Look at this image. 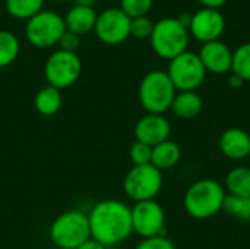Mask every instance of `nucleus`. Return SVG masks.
Returning a JSON list of instances; mask_svg holds the SVG:
<instances>
[{
	"label": "nucleus",
	"mask_w": 250,
	"mask_h": 249,
	"mask_svg": "<svg viewBox=\"0 0 250 249\" xmlns=\"http://www.w3.org/2000/svg\"><path fill=\"white\" fill-rule=\"evenodd\" d=\"M91 238L101 245L114 247L125 242L132 233V208L117 200L97 203L88 214Z\"/></svg>",
	"instance_id": "f257e3e1"
},
{
	"label": "nucleus",
	"mask_w": 250,
	"mask_h": 249,
	"mask_svg": "<svg viewBox=\"0 0 250 249\" xmlns=\"http://www.w3.org/2000/svg\"><path fill=\"white\" fill-rule=\"evenodd\" d=\"M226 197L227 194L221 183L214 179H201L188 188L185 208L190 217L207 220L223 210Z\"/></svg>",
	"instance_id": "f03ea898"
},
{
	"label": "nucleus",
	"mask_w": 250,
	"mask_h": 249,
	"mask_svg": "<svg viewBox=\"0 0 250 249\" xmlns=\"http://www.w3.org/2000/svg\"><path fill=\"white\" fill-rule=\"evenodd\" d=\"M176 87L164 70L148 72L139 84V101L151 114H164L171 109Z\"/></svg>",
	"instance_id": "7ed1b4c3"
},
{
	"label": "nucleus",
	"mask_w": 250,
	"mask_h": 249,
	"mask_svg": "<svg viewBox=\"0 0 250 249\" xmlns=\"http://www.w3.org/2000/svg\"><path fill=\"white\" fill-rule=\"evenodd\" d=\"M149 41L157 56L166 60H173L188 51L189 29L183 26L177 18H163L154 23Z\"/></svg>",
	"instance_id": "20e7f679"
},
{
	"label": "nucleus",
	"mask_w": 250,
	"mask_h": 249,
	"mask_svg": "<svg viewBox=\"0 0 250 249\" xmlns=\"http://www.w3.org/2000/svg\"><path fill=\"white\" fill-rule=\"evenodd\" d=\"M50 238L60 249H76L91 239L89 219L79 210L60 214L50 227Z\"/></svg>",
	"instance_id": "39448f33"
},
{
	"label": "nucleus",
	"mask_w": 250,
	"mask_h": 249,
	"mask_svg": "<svg viewBox=\"0 0 250 249\" xmlns=\"http://www.w3.org/2000/svg\"><path fill=\"white\" fill-rule=\"evenodd\" d=\"M66 31L64 19L57 12L41 10L26 21L25 37L28 43L37 48H50L59 44L63 32Z\"/></svg>",
	"instance_id": "423d86ee"
},
{
	"label": "nucleus",
	"mask_w": 250,
	"mask_h": 249,
	"mask_svg": "<svg viewBox=\"0 0 250 249\" xmlns=\"http://www.w3.org/2000/svg\"><path fill=\"white\" fill-rule=\"evenodd\" d=\"M163 188V173L152 164L133 166L125 176L123 191L125 194L136 201L154 200Z\"/></svg>",
	"instance_id": "0eeeda50"
},
{
	"label": "nucleus",
	"mask_w": 250,
	"mask_h": 249,
	"mask_svg": "<svg viewBox=\"0 0 250 249\" xmlns=\"http://www.w3.org/2000/svg\"><path fill=\"white\" fill-rule=\"evenodd\" d=\"M82 73V62L76 53L57 50L48 56L44 65V75L48 85L64 90L72 87Z\"/></svg>",
	"instance_id": "6e6552de"
},
{
	"label": "nucleus",
	"mask_w": 250,
	"mask_h": 249,
	"mask_svg": "<svg viewBox=\"0 0 250 249\" xmlns=\"http://www.w3.org/2000/svg\"><path fill=\"white\" fill-rule=\"evenodd\" d=\"M167 75L179 91H196L207 78V70L196 53L185 51L170 60Z\"/></svg>",
	"instance_id": "1a4fd4ad"
},
{
	"label": "nucleus",
	"mask_w": 250,
	"mask_h": 249,
	"mask_svg": "<svg viewBox=\"0 0 250 249\" xmlns=\"http://www.w3.org/2000/svg\"><path fill=\"white\" fill-rule=\"evenodd\" d=\"M130 18L120 7H108L97 16V38L107 45H119L130 37Z\"/></svg>",
	"instance_id": "9d476101"
},
{
	"label": "nucleus",
	"mask_w": 250,
	"mask_h": 249,
	"mask_svg": "<svg viewBox=\"0 0 250 249\" xmlns=\"http://www.w3.org/2000/svg\"><path fill=\"white\" fill-rule=\"evenodd\" d=\"M132 226L133 232L144 239L152 236H166V213L154 200L136 203L132 207Z\"/></svg>",
	"instance_id": "9b49d317"
},
{
	"label": "nucleus",
	"mask_w": 250,
	"mask_h": 249,
	"mask_svg": "<svg viewBox=\"0 0 250 249\" xmlns=\"http://www.w3.org/2000/svg\"><path fill=\"white\" fill-rule=\"evenodd\" d=\"M226 29V19L217 9H201L192 15L189 34L201 43H211L220 40Z\"/></svg>",
	"instance_id": "f8f14e48"
},
{
	"label": "nucleus",
	"mask_w": 250,
	"mask_h": 249,
	"mask_svg": "<svg viewBox=\"0 0 250 249\" xmlns=\"http://www.w3.org/2000/svg\"><path fill=\"white\" fill-rule=\"evenodd\" d=\"M171 125L164 114H151L141 117L135 125V138L149 147H155L170 138Z\"/></svg>",
	"instance_id": "ddd939ff"
},
{
	"label": "nucleus",
	"mask_w": 250,
	"mask_h": 249,
	"mask_svg": "<svg viewBox=\"0 0 250 249\" xmlns=\"http://www.w3.org/2000/svg\"><path fill=\"white\" fill-rule=\"evenodd\" d=\"M198 56L207 72L215 75H224L227 72H231L233 51L226 43L220 40L202 44Z\"/></svg>",
	"instance_id": "4468645a"
},
{
	"label": "nucleus",
	"mask_w": 250,
	"mask_h": 249,
	"mask_svg": "<svg viewBox=\"0 0 250 249\" xmlns=\"http://www.w3.org/2000/svg\"><path fill=\"white\" fill-rule=\"evenodd\" d=\"M220 151L230 160H243L250 156V135L240 128L226 129L218 142Z\"/></svg>",
	"instance_id": "2eb2a0df"
},
{
	"label": "nucleus",
	"mask_w": 250,
	"mask_h": 249,
	"mask_svg": "<svg viewBox=\"0 0 250 249\" xmlns=\"http://www.w3.org/2000/svg\"><path fill=\"white\" fill-rule=\"evenodd\" d=\"M97 12L94 7H85V6H78L75 4L70 7L66 13L64 19V26L66 31H70L76 35H86L91 31H94L95 23H97Z\"/></svg>",
	"instance_id": "dca6fc26"
},
{
	"label": "nucleus",
	"mask_w": 250,
	"mask_h": 249,
	"mask_svg": "<svg viewBox=\"0 0 250 249\" xmlns=\"http://www.w3.org/2000/svg\"><path fill=\"white\" fill-rule=\"evenodd\" d=\"M202 107H204L202 97L196 91H180L179 94H176L171 104L173 113L180 119H186V120L196 117L202 112Z\"/></svg>",
	"instance_id": "f3484780"
},
{
	"label": "nucleus",
	"mask_w": 250,
	"mask_h": 249,
	"mask_svg": "<svg viewBox=\"0 0 250 249\" xmlns=\"http://www.w3.org/2000/svg\"><path fill=\"white\" fill-rule=\"evenodd\" d=\"M182 158V150L180 147L167 139L155 147H152V157H151V164L157 167L158 170H168L174 167Z\"/></svg>",
	"instance_id": "a211bd4d"
},
{
	"label": "nucleus",
	"mask_w": 250,
	"mask_h": 249,
	"mask_svg": "<svg viewBox=\"0 0 250 249\" xmlns=\"http://www.w3.org/2000/svg\"><path fill=\"white\" fill-rule=\"evenodd\" d=\"M62 92L60 90L51 87V85H47L44 88H41L35 98H34V106H35V110L42 114V116H53L56 114L60 107H62Z\"/></svg>",
	"instance_id": "6ab92c4d"
},
{
	"label": "nucleus",
	"mask_w": 250,
	"mask_h": 249,
	"mask_svg": "<svg viewBox=\"0 0 250 249\" xmlns=\"http://www.w3.org/2000/svg\"><path fill=\"white\" fill-rule=\"evenodd\" d=\"M224 189L229 195L250 198V167H234L226 176Z\"/></svg>",
	"instance_id": "aec40b11"
},
{
	"label": "nucleus",
	"mask_w": 250,
	"mask_h": 249,
	"mask_svg": "<svg viewBox=\"0 0 250 249\" xmlns=\"http://www.w3.org/2000/svg\"><path fill=\"white\" fill-rule=\"evenodd\" d=\"M7 13L19 21H28L44 7V0H4Z\"/></svg>",
	"instance_id": "412c9836"
},
{
	"label": "nucleus",
	"mask_w": 250,
	"mask_h": 249,
	"mask_svg": "<svg viewBox=\"0 0 250 249\" xmlns=\"http://www.w3.org/2000/svg\"><path fill=\"white\" fill-rule=\"evenodd\" d=\"M21 50L19 40L15 34L6 29H0V69L12 65Z\"/></svg>",
	"instance_id": "4be33fe9"
},
{
	"label": "nucleus",
	"mask_w": 250,
	"mask_h": 249,
	"mask_svg": "<svg viewBox=\"0 0 250 249\" xmlns=\"http://www.w3.org/2000/svg\"><path fill=\"white\" fill-rule=\"evenodd\" d=\"M223 210L234 219H239L242 222H250V198L227 194L223 204Z\"/></svg>",
	"instance_id": "5701e85b"
},
{
	"label": "nucleus",
	"mask_w": 250,
	"mask_h": 249,
	"mask_svg": "<svg viewBox=\"0 0 250 249\" xmlns=\"http://www.w3.org/2000/svg\"><path fill=\"white\" fill-rule=\"evenodd\" d=\"M231 72L240 76L245 82L250 81V43L242 44L236 51H233Z\"/></svg>",
	"instance_id": "b1692460"
},
{
	"label": "nucleus",
	"mask_w": 250,
	"mask_h": 249,
	"mask_svg": "<svg viewBox=\"0 0 250 249\" xmlns=\"http://www.w3.org/2000/svg\"><path fill=\"white\" fill-rule=\"evenodd\" d=\"M154 0H120V9L130 18L146 16L152 7Z\"/></svg>",
	"instance_id": "393cba45"
},
{
	"label": "nucleus",
	"mask_w": 250,
	"mask_h": 249,
	"mask_svg": "<svg viewBox=\"0 0 250 249\" xmlns=\"http://www.w3.org/2000/svg\"><path fill=\"white\" fill-rule=\"evenodd\" d=\"M129 157L133 166H144V164H151V157H152V147L135 141L130 145L129 150Z\"/></svg>",
	"instance_id": "a878e982"
},
{
	"label": "nucleus",
	"mask_w": 250,
	"mask_h": 249,
	"mask_svg": "<svg viewBox=\"0 0 250 249\" xmlns=\"http://www.w3.org/2000/svg\"><path fill=\"white\" fill-rule=\"evenodd\" d=\"M154 29V22L148 16L135 18L130 21V37H135L138 40L149 38Z\"/></svg>",
	"instance_id": "bb28decb"
},
{
	"label": "nucleus",
	"mask_w": 250,
	"mask_h": 249,
	"mask_svg": "<svg viewBox=\"0 0 250 249\" xmlns=\"http://www.w3.org/2000/svg\"><path fill=\"white\" fill-rule=\"evenodd\" d=\"M136 249H176V247L167 236H152L142 239Z\"/></svg>",
	"instance_id": "cd10ccee"
},
{
	"label": "nucleus",
	"mask_w": 250,
	"mask_h": 249,
	"mask_svg": "<svg viewBox=\"0 0 250 249\" xmlns=\"http://www.w3.org/2000/svg\"><path fill=\"white\" fill-rule=\"evenodd\" d=\"M59 45H60L59 50L76 53V50L79 48V35H76L70 31H64L62 38L59 40Z\"/></svg>",
	"instance_id": "c85d7f7f"
},
{
	"label": "nucleus",
	"mask_w": 250,
	"mask_h": 249,
	"mask_svg": "<svg viewBox=\"0 0 250 249\" xmlns=\"http://www.w3.org/2000/svg\"><path fill=\"white\" fill-rule=\"evenodd\" d=\"M198 1L207 9H217V10H218V7H221L227 3V0H198Z\"/></svg>",
	"instance_id": "c756f323"
},
{
	"label": "nucleus",
	"mask_w": 250,
	"mask_h": 249,
	"mask_svg": "<svg viewBox=\"0 0 250 249\" xmlns=\"http://www.w3.org/2000/svg\"><path fill=\"white\" fill-rule=\"evenodd\" d=\"M76 249H107L104 245H101L100 242H97V241H94L92 238L89 239V241H86V242H83L81 247H78Z\"/></svg>",
	"instance_id": "7c9ffc66"
},
{
	"label": "nucleus",
	"mask_w": 250,
	"mask_h": 249,
	"mask_svg": "<svg viewBox=\"0 0 250 249\" xmlns=\"http://www.w3.org/2000/svg\"><path fill=\"white\" fill-rule=\"evenodd\" d=\"M230 87L231 88H234V90H237V88H240L243 84H245V81L240 78V76H237V75H234V73H231V76H230Z\"/></svg>",
	"instance_id": "2f4dec72"
},
{
	"label": "nucleus",
	"mask_w": 250,
	"mask_h": 249,
	"mask_svg": "<svg viewBox=\"0 0 250 249\" xmlns=\"http://www.w3.org/2000/svg\"><path fill=\"white\" fill-rule=\"evenodd\" d=\"M177 19H179V22H180L183 26H186V28L189 29V25H190V22H192V15H190V13H182V15L177 16Z\"/></svg>",
	"instance_id": "473e14b6"
},
{
	"label": "nucleus",
	"mask_w": 250,
	"mask_h": 249,
	"mask_svg": "<svg viewBox=\"0 0 250 249\" xmlns=\"http://www.w3.org/2000/svg\"><path fill=\"white\" fill-rule=\"evenodd\" d=\"M73 1H75V4H78V6L92 7V6L95 4V1H97V0H73Z\"/></svg>",
	"instance_id": "72a5a7b5"
},
{
	"label": "nucleus",
	"mask_w": 250,
	"mask_h": 249,
	"mask_svg": "<svg viewBox=\"0 0 250 249\" xmlns=\"http://www.w3.org/2000/svg\"><path fill=\"white\" fill-rule=\"evenodd\" d=\"M56 1H70V0H56Z\"/></svg>",
	"instance_id": "f704fd0d"
},
{
	"label": "nucleus",
	"mask_w": 250,
	"mask_h": 249,
	"mask_svg": "<svg viewBox=\"0 0 250 249\" xmlns=\"http://www.w3.org/2000/svg\"><path fill=\"white\" fill-rule=\"evenodd\" d=\"M114 249H122V248H114Z\"/></svg>",
	"instance_id": "c9c22d12"
},
{
	"label": "nucleus",
	"mask_w": 250,
	"mask_h": 249,
	"mask_svg": "<svg viewBox=\"0 0 250 249\" xmlns=\"http://www.w3.org/2000/svg\"><path fill=\"white\" fill-rule=\"evenodd\" d=\"M249 158H250V156H249Z\"/></svg>",
	"instance_id": "e433bc0d"
}]
</instances>
